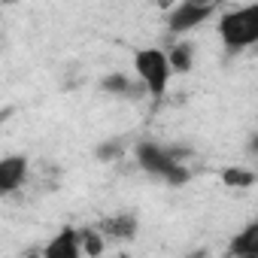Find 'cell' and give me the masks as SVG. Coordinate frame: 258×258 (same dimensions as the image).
<instances>
[{"label": "cell", "mask_w": 258, "mask_h": 258, "mask_svg": "<svg viewBox=\"0 0 258 258\" xmlns=\"http://www.w3.org/2000/svg\"><path fill=\"white\" fill-rule=\"evenodd\" d=\"M134 155H137V167L140 170H146L149 176L164 179L167 185H185L191 179L188 164L176 161L173 152H170V146H161V143H152V140H140L137 149H134Z\"/></svg>", "instance_id": "obj_1"}, {"label": "cell", "mask_w": 258, "mask_h": 258, "mask_svg": "<svg viewBox=\"0 0 258 258\" xmlns=\"http://www.w3.org/2000/svg\"><path fill=\"white\" fill-rule=\"evenodd\" d=\"M219 37L228 49V55H240L243 49L258 43V7H234L219 19Z\"/></svg>", "instance_id": "obj_2"}, {"label": "cell", "mask_w": 258, "mask_h": 258, "mask_svg": "<svg viewBox=\"0 0 258 258\" xmlns=\"http://www.w3.org/2000/svg\"><path fill=\"white\" fill-rule=\"evenodd\" d=\"M134 70H137V79L143 82L146 94H149L152 100H161L164 91H167V82H170V76H173L164 49H140V52L134 55Z\"/></svg>", "instance_id": "obj_3"}, {"label": "cell", "mask_w": 258, "mask_h": 258, "mask_svg": "<svg viewBox=\"0 0 258 258\" xmlns=\"http://www.w3.org/2000/svg\"><path fill=\"white\" fill-rule=\"evenodd\" d=\"M213 16L210 7H198V4H188V0H179L167 10V31L173 37H182L188 31H195L198 25H204L207 19Z\"/></svg>", "instance_id": "obj_4"}, {"label": "cell", "mask_w": 258, "mask_h": 258, "mask_svg": "<svg viewBox=\"0 0 258 258\" xmlns=\"http://www.w3.org/2000/svg\"><path fill=\"white\" fill-rule=\"evenodd\" d=\"M28 170H31L28 155H7V158H0V198L19 191L25 185V179H28Z\"/></svg>", "instance_id": "obj_5"}, {"label": "cell", "mask_w": 258, "mask_h": 258, "mask_svg": "<svg viewBox=\"0 0 258 258\" xmlns=\"http://www.w3.org/2000/svg\"><path fill=\"white\" fill-rule=\"evenodd\" d=\"M137 216L134 213H115L103 222H97V231L103 234V240H115V243H127V240H134L137 237Z\"/></svg>", "instance_id": "obj_6"}, {"label": "cell", "mask_w": 258, "mask_h": 258, "mask_svg": "<svg viewBox=\"0 0 258 258\" xmlns=\"http://www.w3.org/2000/svg\"><path fill=\"white\" fill-rule=\"evenodd\" d=\"M43 255L46 258H79L82 255V246H79V231L76 228H61L46 246H43Z\"/></svg>", "instance_id": "obj_7"}, {"label": "cell", "mask_w": 258, "mask_h": 258, "mask_svg": "<svg viewBox=\"0 0 258 258\" xmlns=\"http://www.w3.org/2000/svg\"><path fill=\"white\" fill-rule=\"evenodd\" d=\"M231 255H240V258H255L258 255V222H249L228 246Z\"/></svg>", "instance_id": "obj_8"}, {"label": "cell", "mask_w": 258, "mask_h": 258, "mask_svg": "<svg viewBox=\"0 0 258 258\" xmlns=\"http://www.w3.org/2000/svg\"><path fill=\"white\" fill-rule=\"evenodd\" d=\"M164 55H167V64L173 73H188L195 67V46L188 40H176Z\"/></svg>", "instance_id": "obj_9"}, {"label": "cell", "mask_w": 258, "mask_h": 258, "mask_svg": "<svg viewBox=\"0 0 258 258\" xmlns=\"http://www.w3.org/2000/svg\"><path fill=\"white\" fill-rule=\"evenodd\" d=\"M79 246H82V255H103L106 249V240L97 228H79Z\"/></svg>", "instance_id": "obj_10"}, {"label": "cell", "mask_w": 258, "mask_h": 258, "mask_svg": "<svg viewBox=\"0 0 258 258\" xmlns=\"http://www.w3.org/2000/svg\"><path fill=\"white\" fill-rule=\"evenodd\" d=\"M222 182L228 188H249L255 185V170H246V167H225L222 170Z\"/></svg>", "instance_id": "obj_11"}, {"label": "cell", "mask_w": 258, "mask_h": 258, "mask_svg": "<svg viewBox=\"0 0 258 258\" xmlns=\"http://www.w3.org/2000/svg\"><path fill=\"white\" fill-rule=\"evenodd\" d=\"M121 155H124V140H121V137H109V140L97 143V149H94V158H97V161H103V164L118 161Z\"/></svg>", "instance_id": "obj_12"}, {"label": "cell", "mask_w": 258, "mask_h": 258, "mask_svg": "<svg viewBox=\"0 0 258 258\" xmlns=\"http://www.w3.org/2000/svg\"><path fill=\"white\" fill-rule=\"evenodd\" d=\"M188 4H198V7H210V10H216V7H219V0H188Z\"/></svg>", "instance_id": "obj_13"}, {"label": "cell", "mask_w": 258, "mask_h": 258, "mask_svg": "<svg viewBox=\"0 0 258 258\" xmlns=\"http://www.w3.org/2000/svg\"><path fill=\"white\" fill-rule=\"evenodd\" d=\"M173 4H176V0H158V7H161V10H170Z\"/></svg>", "instance_id": "obj_14"}]
</instances>
